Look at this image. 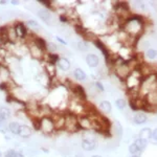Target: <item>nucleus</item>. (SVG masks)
Here are the masks:
<instances>
[{"label":"nucleus","mask_w":157,"mask_h":157,"mask_svg":"<svg viewBox=\"0 0 157 157\" xmlns=\"http://www.w3.org/2000/svg\"><path fill=\"white\" fill-rule=\"evenodd\" d=\"M146 29L145 20L139 15H131L129 18L121 24V29L133 39L137 40L143 35Z\"/></svg>","instance_id":"1"},{"label":"nucleus","mask_w":157,"mask_h":157,"mask_svg":"<svg viewBox=\"0 0 157 157\" xmlns=\"http://www.w3.org/2000/svg\"><path fill=\"white\" fill-rule=\"evenodd\" d=\"M155 89H157V73H153L143 78L138 91L139 97L144 98L149 92Z\"/></svg>","instance_id":"2"},{"label":"nucleus","mask_w":157,"mask_h":157,"mask_svg":"<svg viewBox=\"0 0 157 157\" xmlns=\"http://www.w3.org/2000/svg\"><path fill=\"white\" fill-rule=\"evenodd\" d=\"M39 129L44 134L54 133L56 130V125L52 116H43L39 118Z\"/></svg>","instance_id":"3"},{"label":"nucleus","mask_w":157,"mask_h":157,"mask_svg":"<svg viewBox=\"0 0 157 157\" xmlns=\"http://www.w3.org/2000/svg\"><path fill=\"white\" fill-rule=\"evenodd\" d=\"M78 127L82 130H95V124L94 121L92 120L90 115L84 114V115H78Z\"/></svg>","instance_id":"4"},{"label":"nucleus","mask_w":157,"mask_h":157,"mask_svg":"<svg viewBox=\"0 0 157 157\" xmlns=\"http://www.w3.org/2000/svg\"><path fill=\"white\" fill-rule=\"evenodd\" d=\"M64 129L68 132H77L80 130L78 123V116L72 114V113H68L65 115V127Z\"/></svg>","instance_id":"5"},{"label":"nucleus","mask_w":157,"mask_h":157,"mask_svg":"<svg viewBox=\"0 0 157 157\" xmlns=\"http://www.w3.org/2000/svg\"><path fill=\"white\" fill-rule=\"evenodd\" d=\"M93 43H94L95 46H97L98 48L102 52V54L104 55V57H105V59H106V62L112 63V64H113V61H114V60H112V56H111V52H110V50H109V48L107 47V45H106L105 43H103L101 40H98V39H95L94 41H93Z\"/></svg>","instance_id":"6"},{"label":"nucleus","mask_w":157,"mask_h":157,"mask_svg":"<svg viewBox=\"0 0 157 157\" xmlns=\"http://www.w3.org/2000/svg\"><path fill=\"white\" fill-rule=\"evenodd\" d=\"M81 147L84 151H92L97 148V141L94 138H84L81 141Z\"/></svg>","instance_id":"7"},{"label":"nucleus","mask_w":157,"mask_h":157,"mask_svg":"<svg viewBox=\"0 0 157 157\" xmlns=\"http://www.w3.org/2000/svg\"><path fill=\"white\" fill-rule=\"evenodd\" d=\"M132 121L135 125H144V124H146L148 121V116L143 111H138L133 115Z\"/></svg>","instance_id":"8"},{"label":"nucleus","mask_w":157,"mask_h":157,"mask_svg":"<svg viewBox=\"0 0 157 157\" xmlns=\"http://www.w3.org/2000/svg\"><path fill=\"white\" fill-rule=\"evenodd\" d=\"M111 130H112V134L115 136L116 139H121V137H123L124 135V130H123V127H121V123L120 121H114L113 123V125L111 126Z\"/></svg>","instance_id":"9"},{"label":"nucleus","mask_w":157,"mask_h":157,"mask_svg":"<svg viewBox=\"0 0 157 157\" xmlns=\"http://www.w3.org/2000/svg\"><path fill=\"white\" fill-rule=\"evenodd\" d=\"M72 85V91L78 100L81 101H85L86 100V92L84 90V88L82 87L81 85H78V84H71Z\"/></svg>","instance_id":"10"},{"label":"nucleus","mask_w":157,"mask_h":157,"mask_svg":"<svg viewBox=\"0 0 157 157\" xmlns=\"http://www.w3.org/2000/svg\"><path fill=\"white\" fill-rule=\"evenodd\" d=\"M86 63H87V65L89 67L95 68L98 66V64H100V59H98V57L97 55L89 54V55H87V57H86Z\"/></svg>","instance_id":"11"},{"label":"nucleus","mask_w":157,"mask_h":157,"mask_svg":"<svg viewBox=\"0 0 157 157\" xmlns=\"http://www.w3.org/2000/svg\"><path fill=\"white\" fill-rule=\"evenodd\" d=\"M30 54H32V56L35 58V59H42L44 52H43L42 49H40L39 47L33 42V45L30 46Z\"/></svg>","instance_id":"12"},{"label":"nucleus","mask_w":157,"mask_h":157,"mask_svg":"<svg viewBox=\"0 0 157 157\" xmlns=\"http://www.w3.org/2000/svg\"><path fill=\"white\" fill-rule=\"evenodd\" d=\"M16 35L20 38H24L26 36V27L24 26L23 23H17L14 27Z\"/></svg>","instance_id":"13"},{"label":"nucleus","mask_w":157,"mask_h":157,"mask_svg":"<svg viewBox=\"0 0 157 157\" xmlns=\"http://www.w3.org/2000/svg\"><path fill=\"white\" fill-rule=\"evenodd\" d=\"M32 134H33V130H32V128L29 127V126L23 125V126H21V127H20L19 135L21 136V137L29 138V137L32 136Z\"/></svg>","instance_id":"14"},{"label":"nucleus","mask_w":157,"mask_h":157,"mask_svg":"<svg viewBox=\"0 0 157 157\" xmlns=\"http://www.w3.org/2000/svg\"><path fill=\"white\" fill-rule=\"evenodd\" d=\"M152 132H153V130L151 128H143L139 131L138 137L149 140V139H152Z\"/></svg>","instance_id":"15"},{"label":"nucleus","mask_w":157,"mask_h":157,"mask_svg":"<svg viewBox=\"0 0 157 157\" xmlns=\"http://www.w3.org/2000/svg\"><path fill=\"white\" fill-rule=\"evenodd\" d=\"M57 65L61 70H64V71H67V70H69V68H70V62H69V60L66 59V58H60L57 63Z\"/></svg>","instance_id":"16"},{"label":"nucleus","mask_w":157,"mask_h":157,"mask_svg":"<svg viewBox=\"0 0 157 157\" xmlns=\"http://www.w3.org/2000/svg\"><path fill=\"white\" fill-rule=\"evenodd\" d=\"M134 145H135L136 147H137V149L139 150V152H144L146 150L147 146H148V140H146V139H143V138H139L137 137L134 140Z\"/></svg>","instance_id":"17"},{"label":"nucleus","mask_w":157,"mask_h":157,"mask_svg":"<svg viewBox=\"0 0 157 157\" xmlns=\"http://www.w3.org/2000/svg\"><path fill=\"white\" fill-rule=\"evenodd\" d=\"M38 15H39L41 20H43L45 23L49 24L50 22H52V15H50V13L48 11H46V10H41V11L38 13Z\"/></svg>","instance_id":"18"},{"label":"nucleus","mask_w":157,"mask_h":157,"mask_svg":"<svg viewBox=\"0 0 157 157\" xmlns=\"http://www.w3.org/2000/svg\"><path fill=\"white\" fill-rule=\"evenodd\" d=\"M100 109L102 110V112L106 113V114H109L112 110V106L109 101H102L100 103Z\"/></svg>","instance_id":"19"},{"label":"nucleus","mask_w":157,"mask_h":157,"mask_svg":"<svg viewBox=\"0 0 157 157\" xmlns=\"http://www.w3.org/2000/svg\"><path fill=\"white\" fill-rule=\"evenodd\" d=\"M73 75H75V78H77L78 81H86V78H87V75H86V73L84 70H82L81 68H75V71H73Z\"/></svg>","instance_id":"20"},{"label":"nucleus","mask_w":157,"mask_h":157,"mask_svg":"<svg viewBox=\"0 0 157 157\" xmlns=\"http://www.w3.org/2000/svg\"><path fill=\"white\" fill-rule=\"evenodd\" d=\"M34 43L37 45L38 47H39L40 49H42L43 52H45V50L47 49V43L45 42L43 39H41V38H36Z\"/></svg>","instance_id":"21"},{"label":"nucleus","mask_w":157,"mask_h":157,"mask_svg":"<svg viewBox=\"0 0 157 157\" xmlns=\"http://www.w3.org/2000/svg\"><path fill=\"white\" fill-rule=\"evenodd\" d=\"M10 115H11V111H10L7 108L2 107L0 109V121H3L7 120V118L10 117Z\"/></svg>","instance_id":"22"},{"label":"nucleus","mask_w":157,"mask_h":157,"mask_svg":"<svg viewBox=\"0 0 157 157\" xmlns=\"http://www.w3.org/2000/svg\"><path fill=\"white\" fill-rule=\"evenodd\" d=\"M20 127H21V126H20L19 124L17 123V121H12V123L9 125L10 131H11L13 134H19Z\"/></svg>","instance_id":"23"},{"label":"nucleus","mask_w":157,"mask_h":157,"mask_svg":"<svg viewBox=\"0 0 157 157\" xmlns=\"http://www.w3.org/2000/svg\"><path fill=\"white\" fill-rule=\"evenodd\" d=\"M128 151H129V153L131 154V156H139V154H140V152H139V150L137 149V147L134 145V144H131V145L129 146Z\"/></svg>","instance_id":"24"},{"label":"nucleus","mask_w":157,"mask_h":157,"mask_svg":"<svg viewBox=\"0 0 157 157\" xmlns=\"http://www.w3.org/2000/svg\"><path fill=\"white\" fill-rule=\"evenodd\" d=\"M146 56H147V58H148V59L154 60V59H156V58H157V52L155 49H153V48H148L146 50Z\"/></svg>","instance_id":"25"},{"label":"nucleus","mask_w":157,"mask_h":157,"mask_svg":"<svg viewBox=\"0 0 157 157\" xmlns=\"http://www.w3.org/2000/svg\"><path fill=\"white\" fill-rule=\"evenodd\" d=\"M115 105L120 110H124L126 108V106H127V103H126V101L124 98H118V100L115 101Z\"/></svg>","instance_id":"26"},{"label":"nucleus","mask_w":157,"mask_h":157,"mask_svg":"<svg viewBox=\"0 0 157 157\" xmlns=\"http://www.w3.org/2000/svg\"><path fill=\"white\" fill-rule=\"evenodd\" d=\"M59 56H58L57 54H48V62L49 64H57L58 61H59Z\"/></svg>","instance_id":"27"},{"label":"nucleus","mask_w":157,"mask_h":157,"mask_svg":"<svg viewBox=\"0 0 157 157\" xmlns=\"http://www.w3.org/2000/svg\"><path fill=\"white\" fill-rule=\"evenodd\" d=\"M6 157H22V156L20 155V154L17 151H15V150H9V151L6 152Z\"/></svg>","instance_id":"28"},{"label":"nucleus","mask_w":157,"mask_h":157,"mask_svg":"<svg viewBox=\"0 0 157 157\" xmlns=\"http://www.w3.org/2000/svg\"><path fill=\"white\" fill-rule=\"evenodd\" d=\"M26 24H27V26H29L30 29H39V24H38L36 21H34V20H29V21H27Z\"/></svg>","instance_id":"29"},{"label":"nucleus","mask_w":157,"mask_h":157,"mask_svg":"<svg viewBox=\"0 0 157 157\" xmlns=\"http://www.w3.org/2000/svg\"><path fill=\"white\" fill-rule=\"evenodd\" d=\"M95 88H97V89L100 91V92H104V91H105V87H104L103 84L100 82V81L95 82Z\"/></svg>","instance_id":"30"},{"label":"nucleus","mask_w":157,"mask_h":157,"mask_svg":"<svg viewBox=\"0 0 157 157\" xmlns=\"http://www.w3.org/2000/svg\"><path fill=\"white\" fill-rule=\"evenodd\" d=\"M78 49L82 50V52H85V50H87V49H88L87 44H86V43H82V42H80V43H78Z\"/></svg>","instance_id":"31"},{"label":"nucleus","mask_w":157,"mask_h":157,"mask_svg":"<svg viewBox=\"0 0 157 157\" xmlns=\"http://www.w3.org/2000/svg\"><path fill=\"white\" fill-rule=\"evenodd\" d=\"M152 139H153V141L157 143V128L154 129L153 132H152Z\"/></svg>","instance_id":"32"},{"label":"nucleus","mask_w":157,"mask_h":157,"mask_svg":"<svg viewBox=\"0 0 157 157\" xmlns=\"http://www.w3.org/2000/svg\"><path fill=\"white\" fill-rule=\"evenodd\" d=\"M40 3H42V4H44L45 6H47V7H50L52 6V1H47V0H40Z\"/></svg>","instance_id":"33"},{"label":"nucleus","mask_w":157,"mask_h":157,"mask_svg":"<svg viewBox=\"0 0 157 157\" xmlns=\"http://www.w3.org/2000/svg\"><path fill=\"white\" fill-rule=\"evenodd\" d=\"M60 20H61L62 22H67V21H68V19H67V17H66V16H61Z\"/></svg>","instance_id":"34"},{"label":"nucleus","mask_w":157,"mask_h":157,"mask_svg":"<svg viewBox=\"0 0 157 157\" xmlns=\"http://www.w3.org/2000/svg\"><path fill=\"white\" fill-rule=\"evenodd\" d=\"M57 40H58V41H60L61 43H62V44H67V43L65 42L64 40H62V39H61V38H57Z\"/></svg>","instance_id":"35"},{"label":"nucleus","mask_w":157,"mask_h":157,"mask_svg":"<svg viewBox=\"0 0 157 157\" xmlns=\"http://www.w3.org/2000/svg\"><path fill=\"white\" fill-rule=\"evenodd\" d=\"M12 3H13V4H18L19 2H18V1H12Z\"/></svg>","instance_id":"36"},{"label":"nucleus","mask_w":157,"mask_h":157,"mask_svg":"<svg viewBox=\"0 0 157 157\" xmlns=\"http://www.w3.org/2000/svg\"><path fill=\"white\" fill-rule=\"evenodd\" d=\"M91 157H102L101 155H93V156H91Z\"/></svg>","instance_id":"37"},{"label":"nucleus","mask_w":157,"mask_h":157,"mask_svg":"<svg viewBox=\"0 0 157 157\" xmlns=\"http://www.w3.org/2000/svg\"><path fill=\"white\" fill-rule=\"evenodd\" d=\"M130 157H139V156H130Z\"/></svg>","instance_id":"38"},{"label":"nucleus","mask_w":157,"mask_h":157,"mask_svg":"<svg viewBox=\"0 0 157 157\" xmlns=\"http://www.w3.org/2000/svg\"><path fill=\"white\" fill-rule=\"evenodd\" d=\"M0 157H1V153H0Z\"/></svg>","instance_id":"39"}]
</instances>
